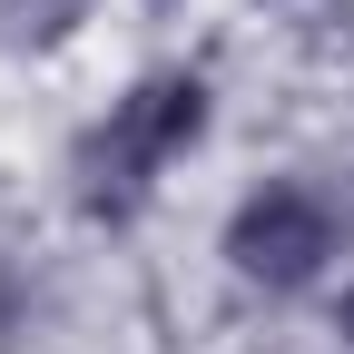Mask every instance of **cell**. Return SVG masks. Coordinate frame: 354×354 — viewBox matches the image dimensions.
<instances>
[{
    "label": "cell",
    "instance_id": "1",
    "mask_svg": "<svg viewBox=\"0 0 354 354\" xmlns=\"http://www.w3.org/2000/svg\"><path fill=\"white\" fill-rule=\"evenodd\" d=\"M207 138V79L197 69H148L128 99L79 138V197H88V216H138L148 207V187H158V167L167 158H187Z\"/></svg>",
    "mask_w": 354,
    "mask_h": 354
},
{
    "label": "cell",
    "instance_id": "2",
    "mask_svg": "<svg viewBox=\"0 0 354 354\" xmlns=\"http://www.w3.org/2000/svg\"><path fill=\"white\" fill-rule=\"evenodd\" d=\"M335 246H344V216L305 187V177H266V187L227 216V266L246 286H266V295H305L335 266Z\"/></svg>",
    "mask_w": 354,
    "mask_h": 354
},
{
    "label": "cell",
    "instance_id": "3",
    "mask_svg": "<svg viewBox=\"0 0 354 354\" xmlns=\"http://www.w3.org/2000/svg\"><path fill=\"white\" fill-rule=\"evenodd\" d=\"M335 335H344V344H354V286H344V305H335Z\"/></svg>",
    "mask_w": 354,
    "mask_h": 354
}]
</instances>
